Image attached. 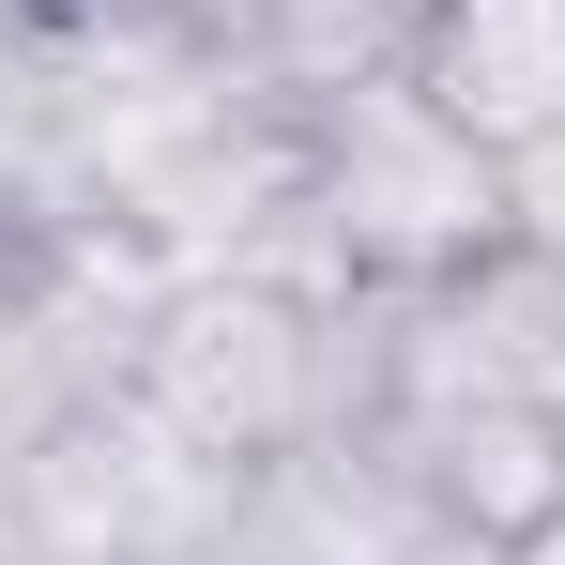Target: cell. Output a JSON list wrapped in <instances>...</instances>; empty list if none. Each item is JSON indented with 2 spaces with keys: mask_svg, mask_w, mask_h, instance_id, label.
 I'll list each match as a JSON object with an SVG mask.
<instances>
[{
  "mask_svg": "<svg viewBox=\"0 0 565 565\" xmlns=\"http://www.w3.org/2000/svg\"><path fill=\"white\" fill-rule=\"evenodd\" d=\"M31 565H77V551H31Z\"/></svg>",
  "mask_w": 565,
  "mask_h": 565,
  "instance_id": "obj_8",
  "label": "cell"
},
{
  "mask_svg": "<svg viewBox=\"0 0 565 565\" xmlns=\"http://www.w3.org/2000/svg\"><path fill=\"white\" fill-rule=\"evenodd\" d=\"M306 214H321V245H337L352 290H444L520 230V169L473 153L459 122L382 62V77L306 93Z\"/></svg>",
  "mask_w": 565,
  "mask_h": 565,
  "instance_id": "obj_2",
  "label": "cell"
},
{
  "mask_svg": "<svg viewBox=\"0 0 565 565\" xmlns=\"http://www.w3.org/2000/svg\"><path fill=\"white\" fill-rule=\"evenodd\" d=\"M15 337H31V260L0 245V352H15Z\"/></svg>",
  "mask_w": 565,
  "mask_h": 565,
  "instance_id": "obj_6",
  "label": "cell"
},
{
  "mask_svg": "<svg viewBox=\"0 0 565 565\" xmlns=\"http://www.w3.org/2000/svg\"><path fill=\"white\" fill-rule=\"evenodd\" d=\"M337 444L397 504H428L444 535H473V551H504L520 520L565 504V413H535V397H428V413H367Z\"/></svg>",
  "mask_w": 565,
  "mask_h": 565,
  "instance_id": "obj_3",
  "label": "cell"
},
{
  "mask_svg": "<svg viewBox=\"0 0 565 565\" xmlns=\"http://www.w3.org/2000/svg\"><path fill=\"white\" fill-rule=\"evenodd\" d=\"M0 565H31V504H15V473H0Z\"/></svg>",
  "mask_w": 565,
  "mask_h": 565,
  "instance_id": "obj_7",
  "label": "cell"
},
{
  "mask_svg": "<svg viewBox=\"0 0 565 565\" xmlns=\"http://www.w3.org/2000/svg\"><path fill=\"white\" fill-rule=\"evenodd\" d=\"M122 397L230 473H290L352 428V306H306V290L245 276V260L169 276L138 352H122Z\"/></svg>",
  "mask_w": 565,
  "mask_h": 565,
  "instance_id": "obj_1",
  "label": "cell"
},
{
  "mask_svg": "<svg viewBox=\"0 0 565 565\" xmlns=\"http://www.w3.org/2000/svg\"><path fill=\"white\" fill-rule=\"evenodd\" d=\"M397 77L459 122L473 153H551L565 138V0H413Z\"/></svg>",
  "mask_w": 565,
  "mask_h": 565,
  "instance_id": "obj_4",
  "label": "cell"
},
{
  "mask_svg": "<svg viewBox=\"0 0 565 565\" xmlns=\"http://www.w3.org/2000/svg\"><path fill=\"white\" fill-rule=\"evenodd\" d=\"M489 565H565V504H551V520H520V535H504Z\"/></svg>",
  "mask_w": 565,
  "mask_h": 565,
  "instance_id": "obj_5",
  "label": "cell"
}]
</instances>
